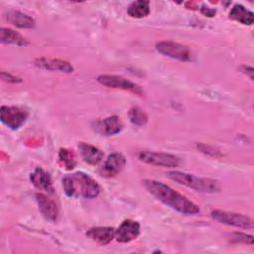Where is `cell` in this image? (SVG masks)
<instances>
[{"label": "cell", "mask_w": 254, "mask_h": 254, "mask_svg": "<svg viewBox=\"0 0 254 254\" xmlns=\"http://www.w3.org/2000/svg\"><path fill=\"white\" fill-rule=\"evenodd\" d=\"M140 161L164 168H175L178 167L181 160L179 157L167 154V153H158V152H150V151H143L140 152L138 155Z\"/></svg>", "instance_id": "cell-6"}, {"label": "cell", "mask_w": 254, "mask_h": 254, "mask_svg": "<svg viewBox=\"0 0 254 254\" xmlns=\"http://www.w3.org/2000/svg\"><path fill=\"white\" fill-rule=\"evenodd\" d=\"M140 234V224L131 219H126L121 222L117 229H115L114 238L121 243H128L138 237Z\"/></svg>", "instance_id": "cell-10"}, {"label": "cell", "mask_w": 254, "mask_h": 254, "mask_svg": "<svg viewBox=\"0 0 254 254\" xmlns=\"http://www.w3.org/2000/svg\"><path fill=\"white\" fill-rule=\"evenodd\" d=\"M0 42L7 45H16V46H27L28 41L18 32L9 29L1 28L0 30Z\"/></svg>", "instance_id": "cell-19"}, {"label": "cell", "mask_w": 254, "mask_h": 254, "mask_svg": "<svg viewBox=\"0 0 254 254\" xmlns=\"http://www.w3.org/2000/svg\"><path fill=\"white\" fill-rule=\"evenodd\" d=\"M4 16L9 23L17 28L31 29L34 28L36 24L35 20L31 16L17 10H9L5 13Z\"/></svg>", "instance_id": "cell-15"}, {"label": "cell", "mask_w": 254, "mask_h": 254, "mask_svg": "<svg viewBox=\"0 0 254 254\" xmlns=\"http://www.w3.org/2000/svg\"><path fill=\"white\" fill-rule=\"evenodd\" d=\"M123 124L120 118L116 115L109 116L103 120H99L95 123V131L102 136H113L121 132Z\"/></svg>", "instance_id": "cell-11"}, {"label": "cell", "mask_w": 254, "mask_h": 254, "mask_svg": "<svg viewBox=\"0 0 254 254\" xmlns=\"http://www.w3.org/2000/svg\"><path fill=\"white\" fill-rule=\"evenodd\" d=\"M211 217L223 224L231 225L234 227L244 228V229H252L253 228V220L241 213L229 212L220 209H214L210 212Z\"/></svg>", "instance_id": "cell-5"}, {"label": "cell", "mask_w": 254, "mask_h": 254, "mask_svg": "<svg viewBox=\"0 0 254 254\" xmlns=\"http://www.w3.org/2000/svg\"><path fill=\"white\" fill-rule=\"evenodd\" d=\"M142 183L152 195L178 212L186 215H195L199 213V207L195 203L164 183L150 179L143 180Z\"/></svg>", "instance_id": "cell-1"}, {"label": "cell", "mask_w": 254, "mask_h": 254, "mask_svg": "<svg viewBox=\"0 0 254 254\" xmlns=\"http://www.w3.org/2000/svg\"><path fill=\"white\" fill-rule=\"evenodd\" d=\"M78 148L82 160L89 165L95 166L103 159V152L95 146L81 142L78 144Z\"/></svg>", "instance_id": "cell-16"}, {"label": "cell", "mask_w": 254, "mask_h": 254, "mask_svg": "<svg viewBox=\"0 0 254 254\" xmlns=\"http://www.w3.org/2000/svg\"><path fill=\"white\" fill-rule=\"evenodd\" d=\"M229 18L239 22L242 25L248 26L252 25L254 22V14L241 4H235L231 8L229 12Z\"/></svg>", "instance_id": "cell-18"}, {"label": "cell", "mask_w": 254, "mask_h": 254, "mask_svg": "<svg viewBox=\"0 0 254 254\" xmlns=\"http://www.w3.org/2000/svg\"><path fill=\"white\" fill-rule=\"evenodd\" d=\"M97 81L107 87L110 88H116V89H123L128 90L133 93L141 95L143 93V89L141 86L136 84L135 82L120 76V75H114V74H101L97 76Z\"/></svg>", "instance_id": "cell-7"}, {"label": "cell", "mask_w": 254, "mask_h": 254, "mask_svg": "<svg viewBox=\"0 0 254 254\" xmlns=\"http://www.w3.org/2000/svg\"><path fill=\"white\" fill-rule=\"evenodd\" d=\"M166 176L172 181L186 186L190 189H192L199 192L213 193L220 190V185L217 181L207 178H200L191 174L180 172V171H171L166 174Z\"/></svg>", "instance_id": "cell-3"}, {"label": "cell", "mask_w": 254, "mask_h": 254, "mask_svg": "<svg viewBox=\"0 0 254 254\" xmlns=\"http://www.w3.org/2000/svg\"><path fill=\"white\" fill-rule=\"evenodd\" d=\"M30 180L32 184L39 190H46L49 192H53V184L52 179L49 173L44 171L42 168L38 167L35 169V171L31 174Z\"/></svg>", "instance_id": "cell-17"}, {"label": "cell", "mask_w": 254, "mask_h": 254, "mask_svg": "<svg viewBox=\"0 0 254 254\" xmlns=\"http://www.w3.org/2000/svg\"><path fill=\"white\" fill-rule=\"evenodd\" d=\"M59 160L66 170H72L76 165L74 153L67 149H60Z\"/></svg>", "instance_id": "cell-21"}, {"label": "cell", "mask_w": 254, "mask_h": 254, "mask_svg": "<svg viewBox=\"0 0 254 254\" xmlns=\"http://www.w3.org/2000/svg\"><path fill=\"white\" fill-rule=\"evenodd\" d=\"M63 187L65 194L69 197L95 198L100 192V187L88 175L75 172L65 175L63 179Z\"/></svg>", "instance_id": "cell-2"}, {"label": "cell", "mask_w": 254, "mask_h": 254, "mask_svg": "<svg viewBox=\"0 0 254 254\" xmlns=\"http://www.w3.org/2000/svg\"><path fill=\"white\" fill-rule=\"evenodd\" d=\"M200 12L203 14V15H205V16H207V17H213L214 15H215V13H216V11L214 10V9H211V8H209V7H202V8H200Z\"/></svg>", "instance_id": "cell-25"}, {"label": "cell", "mask_w": 254, "mask_h": 254, "mask_svg": "<svg viewBox=\"0 0 254 254\" xmlns=\"http://www.w3.org/2000/svg\"><path fill=\"white\" fill-rule=\"evenodd\" d=\"M125 165L126 160L122 154L112 153L103 163L102 167L99 170V174L104 178L115 177L124 169Z\"/></svg>", "instance_id": "cell-9"}, {"label": "cell", "mask_w": 254, "mask_h": 254, "mask_svg": "<svg viewBox=\"0 0 254 254\" xmlns=\"http://www.w3.org/2000/svg\"><path fill=\"white\" fill-rule=\"evenodd\" d=\"M28 113L17 106L3 105L0 109V119L12 130L19 129L27 120Z\"/></svg>", "instance_id": "cell-8"}, {"label": "cell", "mask_w": 254, "mask_h": 254, "mask_svg": "<svg viewBox=\"0 0 254 254\" xmlns=\"http://www.w3.org/2000/svg\"><path fill=\"white\" fill-rule=\"evenodd\" d=\"M156 50L166 57L181 62H190L192 59V54L189 47L172 41L158 42L156 44Z\"/></svg>", "instance_id": "cell-4"}, {"label": "cell", "mask_w": 254, "mask_h": 254, "mask_svg": "<svg viewBox=\"0 0 254 254\" xmlns=\"http://www.w3.org/2000/svg\"><path fill=\"white\" fill-rule=\"evenodd\" d=\"M230 241L234 242V243H246V244H250V245H252L254 242L252 235H248V234L241 233V232L232 233L230 236Z\"/></svg>", "instance_id": "cell-23"}, {"label": "cell", "mask_w": 254, "mask_h": 254, "mask_svg": "<svg viewBox=\"0 0 254 254\" xmlns=\"http://www.w3.org/2000/svg\"><path fill=\"white\" fill-rule=\"evenodd\" d=\"M86 236L99 245H107L113 240L115 236V229L108 226L93 227L87 230Z\"/></svg>", "instance_id": "cell-14"}, {"label": "cell", "mask_w": 254, "mask_h": 254, "mask_svg": "<svg viewBox=\"0 0 254 254\" xmlns=\"http://www.w3.org/2000/svg\"><path fill=\"white\" fill-rule=\"evenodd\" d=\"M36 199L42 215L49 221L55 222L59 217V207L53 199L43 193H37Z\"/></svg>", "instance_id": "cell-13"}, {"label": "cell", "mask_w": 254, "mask_h": 254, "mask_svg": "<svg viewBox=\"0 0 254 254\" xmlns=\"http://www.w3.org/2000/svg\"><path fill=\"white\" fill-rule=\"evenodd\" d=\"M150 13V2L145 0H138L130 3L127 8V14L136 19L148 16Z\"/></svg>", "instance_id": "cell-20"}, {"label": "cell", "mask_w": 254, "mask_h": 254, "mask_svg": "<svg viewBox=\"0 0 254 254\" xmlns=\"http://www.w3.org/2000/svg\"><path fill=\"white\" fill-rule=\"evenodd\" d=\"M1 78L4 80V81H7V82H12V83H15V82H21V78L17 77V76H14L12 75L11 73H8V72H5V71H2L1 72Z\"/></svg>", "instance_id": "cell-24"}, {"label": "cell", "mask_w": 254, "mask_h": 254, "mask_svg": "<svg viewBox=\"0 0 254 254\" xmlns=\"http://www.w3.org/2000/svg\"><path fill=\"white\" fill-rule=\"evenodd\" d=\"M129 119L136 126H143L147 123L148 117L146 113L138 107H133L129 110Z\"/></svg>", "instance_id": "cell-22"}, {"label": "cell", "mask_w": 254, "mask_h": 254, "mask_svg": "<svg viewBox=\"0 0 254 254\" xmlns=\"http://www.w3.org/2000/svg\"><path fill=\"white\" fill-rule=\"evenodd\" d=\"M35 65L39 68L53 71H61L65 73H70L73 71V66L66 61L59 59H47L39 58L35 61Z\"/></svg>", "instance_id": "cell-12"}]
</instances>
